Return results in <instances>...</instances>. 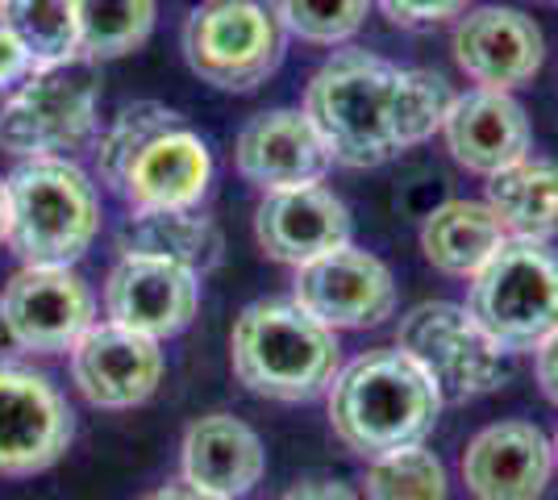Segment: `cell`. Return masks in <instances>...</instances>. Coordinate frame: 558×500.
<instances>
[{"label":"cell","mask_w":558,"mask_h":500,"mask_svg":"<svg viewBox=\"0 0 558 500\" xmlns=\"http://www.w3.org/2000/svg\"><path fill=\"white\" fill-rule=\"evenodd\" d=\"M450 84L372 50H333L304 88V118L338 167H384L442 130Z\"/></svg>","instance_id":"obj_1"},{"label":"cell","mask_w":558,"mask_h":500,"mask_svg":"<svg viewBox=\"0 0 558 500\" xmlns=\"http://www.w3.org/2000/svg\"><path fill=\"white\" fill-rule=\"evenodd\" d=\"M442 413V397L400 346H375L338 367L329 383V426L363 459L421 447Z\"/></svg>","instance_id":"obj_2"},{"label":"cell","mask_w":558,"mask_h":500,"mask_svg":"<svg viewBox=\"0 0 558 500\" xmlns=\"http://www.w3.org/2000/svg\"><path fill=\"white\" fill-rule=\"evenodd\" d=\"M338 333L292 301H255L233 321L230 363L246 392L263 401H313L338 376Z\"/></svg>","instance_id":"obj_3"},{"label":"cell","mask_w":558,"mask_h":500,"mask_svg":"<svg viewBox=\"0 0 558 500\" xmlns=\"http://www.w3.org/2000/svg\"><path fill=\"white\" fill-rule=\"evenodd\" d=\"M9 180V251L25 267H71L100 234L96 184L63 155L22 159Z\"/></svg>","instance_id":"obj_4"},{"label":"cell","mask_w":558,"mask_h":500,"mask_svg":"<svg viewBox=\"0 0 558 500\" xmlns=\"http://www.w3.org/2000/svg\"><path fill=\"white\" fill-rule=\"evenodd\" d=\"M466 313L505 355H525L558 333V255L546 242L505 239L466 292Z\"/></svg>","instance_id":"obj_5"},{"label":"cell","mask_w":558,"mask_h":500,"mask_svg":"<svg viewBox=\"0 0 558 500\" xmlns=\"http://www.w3.org/2000/svg\"><path fill=\"white\" fill-rule=\"evenodd\" d=\"M100 80L96 63L71 59L34 68L0 105V150L13 159H47L93 143Z\"/></svg>","instance_id":"obj_6"},{"label":"cell","mask_w":558,"mask_h":500,"mask_svg":"<svg viewBox=\"0 0 558 500\" xmlns=\"http://www.w3.org/2000/svg\"><path fill=\"white\" fill-rule=\"evenodd\" d=\"M396 346L434 380L442 405H466L509 380V358L480 330L466 305L425 301L400 317Z\"/></svg>","instance_id":"obj_7"},{"label":"cell","mask_w":558,"mask_h":500,"mask_svg":"<svg viewBox=\"0 0 558 500\" xmlns=\"http://www.w3.org/2000/svg\"><path fill=\"white\" fill-rule=\"evenodd\" d=\"M184 59L221 93H251L283 59V25L267 0H201L184 22Z\"/></svg>","instance_id":"obj_8"},{"label":"cell","mask_w":558,"mask_h":500,"mask_svg":"<svg viewBox=\"0 0 558 500\" xmlns=\"http://www.w3.org/2000/svg\"><path fill=\"white\" fill-rule=\"evenodd\" d=\"M75 417L68 397L17 363H0V476H38L68 454Z\"/></svg>","instance_id":"obj_9"},{"label":"cell","mask_w":558,"mask_h":500,"mask_svg":"<svg viewBox=\"0 0 558 500\" xmlns=\"http://www.w3.org/2000/svg\"><path fill=\"white\" fill-rule=\"evenodd\" d=\"M0 309L29 355H63L96 326V296L75 267H25L0 288Z\"/></svg>","instance_id":"obj_10"},{"label":"cell","mask_w":558,"mask_h":500,"mask_svg":"<svg viewBox=\"0 0 558 500\" xmlns=\"http://www.w3.org/2000/svg\"><path fill=\"white\" fill-rule=\"evenodd\" d=\"M292 305H301L308 317H317L329 330H367L379 326L396 309V280L384 263L342 246L322 259L301 263L292 280Z\"/></svg>","instance_id":"obj_11"},{"label":"cell","mask_w":558,"mask_h":500,"mask_svg":"<svg viewBox=\"0 0 558 500\" xmlns=\"http://www.w3.org/2000/svg\"><path fill=\"white\" fill-rule=\"evenodd\" d=\"M196 309H201V276L159 255L121 251V259L105 280L109 321L146 333L155 342L184 333Z\"/></svg>","instance_id":"obj_12"},{"label":"cell","mask_w":558,"mask_h":500,"mask_svg":"<svg viewBox=\"0 0 558 500\" xmlns=\"http://www.w3.org/2000/svg\"><path fill=\"white\" fill-rule=\"evenodd\" d=\"M450 50L459 72L492 93H512L530 84L546 63V38L534 17L509 4H484L454 22Z\"/></svg>","instance_id":"obj_13"},{"label":"cell","mask_w":558,"mask_h":500,"mask_svg":"<svg viewBox=\"0 0 558 500\" xmlns=\"http://www.w3.org/2000/svg\"><path fill=\"white\" fill-rule=\"evenodd\" d=\"M71 355V380L96 408H134L155 397L163 380V351L155 338L117 321H96Z\"/></svg>","instance_id":"obj_14"},{"label":"cell","mask_w":558,"mask_h":500,"mask_svg":"<svg viewBox=\"0 0 558 500\" xmlns=\"http://www.w3.org/2000/svg\"><path fill=\"white\" fill-rule=\"evenodd\" d=\"M213 180V155L201 134H192L184 121L155 134L150 143L134 150L117 180V196L134 209H196L209 192Z\"/></svg>","instance_id":"obj_15"},{"label":"cell","mask_w":558,"mask_h":500,"mask_svg":"<svg viewBox=\"0 0 558 500\" xmlns=\"http://www.w3.org/2000/svg\"><path fill=\"white\" fill-rule=\"evenodd\" d=\"M233 163L246 184L279 192L322 184L333 159H329L322 134L313 130V121L304 118V109H271L242 125L238 146H233Z\"/></svg>","instance_id":"obj_16"},{"label":"cell","mask_w":558,"mask_h":500,"mask_svg":"<svg viewBox=\"0 0 558 500\" xmlns=\"http://www.w3.org/2000/svg\"><path fill=\"white\" fill-rule=\"evenodd\" d=\"M555 476V447L534 422H496L463 451V484L475 500H542Z\"/></svg>","instance_id":"obj_17"},{"label":"cell","mask_w":558,"mask_h":500,"mask_svg":"<svg viewBox=\"0 0 558 500\" xmlns=\"http://www.w3.org/2000/svg\"><path fill=\"white\" fill-rule=\"evenodd\" d=\"M255 239L276 263L301 267L350 246V209L322 184L263 192L255 209Z\"/></svg>","instance_id":"obj_18"},{"label":"cell","mask_w":558,"mask_h":500,"mask_svg":"<svg viewBox=\"0 0 558 500\" xmlns=\"http://www.w3.org/2000/svg\"><path fill=\"white\" fill-rule=\"evenodd\" d=\"M442 138L454 163L475 175H496L509 163L530 155V118L509 93L475 88L450 100L442 121Z\"/></svg>","instance_id":"obj_19"},{"label":"cell","mask_w":558,"mask_h":500,"mask_svg":"<svg viewBox=\"0 0 558 500\" xmlns=\"http://www.w3.org/2000/svg\"><path fill=\"white\" fill-rule=\"evenodd\" d=\"M180 472H184V484L209 497L242 500L246 492H255V484L267 472V451L246 422H238L230 413H209L184 429Z\"/></svg>","instance_id":"obj_20"},{"label":"cell","mask_w":558,"mask_h":500,"mask_svg":"<svg viewBox=\"0 0 558 500\" xmlns=\"http://www.w3.org/2000/svg\"><path fill=\"white\" fill-rule=\"evenodd\" d=\"M505 239L546 242L558 234V163L542 155H525L505 171L488 175L484 196Z\"/></svg>","instance_id":"obj_21"},{"label":"cell","mask_w":558,"mask_h":500,"mask_svg":"<svg viewBox=\"0 0 558 500\" xmlns=\"http://www.w3.org/2000/svg\"><path fill=\"white\" fill-rule=\"evenodd\" d=\"M505 230L484 200H446L421 225V251L429 267L471 280L500 251Z\"/></svg>","instance_id":"obj_22"},{"label":"cell","mask_w":558,"mask_h":500,"mask_svg":"<svg viewBox=\"0 0 558 500\" xmlns=\"http://www.w3.org/2000/svg\"><path fill=\"white\" fill-rule=\"evenodd\" d=\"M125 251H142V255H159L196 271L201 280L221 263L226 239L217 230V221L196 209H150V214H134L125 225Z\"/></svg>","instance_id":"obj_23"},{"label":"cell","mask_w":558,"mask_h":500,"mask_svg":"<svg viewBox=\"0 0 558 500\" xmlns=\"http://www.w3.org/2000/svg\"><path fill=\"white\" fill-rule=\"evenodd\" d=\"M159 17L155 0H75V38L80 59L109 63L146 47Z\"/></svg>","instance_id":"obj_24"},{"label":"cell","mask_w":558,"mask_h":500,"mask_svg":"<svg viewBox=\"0 0 558 500\" xmlns=\"http://www.w3.org/2000/svg\"><path fill=\"white\" fill-rule=\"evenodd\" d=\"M0 25L29 50L34 68H54L80 59L75 0H4Z\"/></svg>","instance_id":"obj_25"},{"label":"cell","mask_w":558,"mask_h":500,"mask_svg":"<svg viewBox=\"0 0 558 500\" xmlns=\"http://www.w3.org/2000/svg\"><path fill=\"white\" fill-rule=\"evenodd\" d=\"M367 500H446V467L434 451L404 447V451L379 454L367 463L363 476Z\"/></svg>","instance_id":"obj_26"},{"label":"cell","mask_w":558,"mask_h":500,"mask_svg":"<svg viewBox=\"0 0 558 500\" xmlns=\"http://www.w3.org/2000/svg\"><path fill=\"white\" fill-rule=\"evenodd\" d=\"M180 113L175 109H167L159 100H138V105H125L117 121L100 134V143H96V171H100V184L109 192H117V180H121V171L125 163L134 159V150L142 143H150L155 134H163L171 125H180Z\"/></svg>","instance_id":"obj_27"},{"label":"cell","mask_w":558,"mask_h":500,"mask_svg":"<svg viewBox=\"0 0 558 500\" xmlns=\"http://www.w3.org/2000/svg\"><path fill=\"white\" fill-rule=\"evenodd\" d=\"M276 13L279 25L288 34H296L301 42L338 47L363 29L372 0H276Z\"/></svg>","instance_id":"obj_28"},{"label":"cell","mask_w":558,"mask_h":500,"mask_svg":"<svg viewBox=\"0 0 558 500\" xmlns=\"http://www.w3.org/2000/svg\"><path fill=\"white\" fill-rule=\"evenodd\" d=\"M384 9V17L404 29H429V25H442L463 17L471 0H372Z\"/></svg>","instance_id":"obj_29"},{"label":"cell","mask_w":558,"mask_h":500,"mask_svg":"<svg viewBox=\"0 0 558 500\" xmlns=\"http://www.w3.org/2000/svg\"><path fill=\"white\" fill-rule=\"evenodd\" d=\"M34 72V59H29V50L0 25V93H13L17 84H22L25 75Z\"/></svg>","instance_id":"obj_30"},{"label":"cell","mask_w":558,"mask_h":500,"mask_svg":"<svg viewBox=\"0 0 558 500\" xmlns=\"http://www.w3.org/2000/svg\"><path fill=\"white\" fill-rule=\"evenodd\" d=\"M279 500H363L350 484L342 479H301L292 484Z\"/></svg>","instance_id":"obj_31"},{"label":"cell","mask_w":558,"mask_h":500,"mask_svg":"<svg viewBox=\"0 0 558 500\" xmlns=\"http://www.w3.org/2000/svg\"><path fill=\"white\" fill-rule=\"evenodd\" d=\"M534 355H537V383H542L546 401H555L558 405V333L550 338V342H542Z\"/></svg>","instance_id":"obj_32"},{"label":"cell","mask_w":558,"mask_h":500,"mask_svg":"<svg viewBox=\"0 0 558 500\" xmlns=\"http://www.w3.org/2000/svg\"><path fill=\"white\" fill-rule=\"evenodd\" d=\"M142 500H217V497H209V492H201V488H192V484H163L159 492H150V497H142Z\"/></svg>","instance_id":"obj_33"},{"label":"cell","mask_w":558,"mask_h":500,"mask_svg":"<svg viewBox=\"0 0 558 500\" xmlns=\"http://www.w3.org/2000/svg\"><path fill=\"white\" fill-rule=\"evenodd\" d=\"M13 355H22V342H17V333H13L9 317L0 309V363H13Z\"/></svg>","instance_id":"obj_34"},{"label":"cell","mask_w":558,"mask_h":500,"mask_svg":"<svg viewBox=\"0 0 558 500\" xmlns=\"http://www.w3.org/2000/svg\"><path fill=\"white\" fill-rule=\"evenodd\" d=\"M9 221H13V205H9V180L0 175V242H9Z\"/></svg>","instance_id":"obj_35"},{"label":"cell","mask_w":558,"mask_h":500,"mask_svg":"<svg viewBox=\"0 0 558 500\" xmlns=\"http://www.w3.org/2000/svg\"><path fill=\"white\" fill-rule=\"evenodd\" d=\"M550 447H555V463H558V434H555V442H550Z\"/></svg>","instance_id":"obj_36"},{"label":"cell","mask_w":558,"mask_h":500,"mask_svg":"<svg viewBox=\"0 0 558 500\" xmlns=\"http://www.w3.org/2000/svg\"><path fill=\"white\" fill-rule=\"evenodd\" d=\"M0 9H4V0H0Z\"/></svg>","instance_id":"obj_37"},{"label":"cell","mask_w":558,"mask_h":500,"mask_svg":"<svg viewBox=\"0 0 558 500\" xmlns=\"http://www.w3.org/2000/svg\"><path fill=\"white\" fill-rule=\"evenodd\" d=\"M550 4H558V0H550Z\"/></svg>","instance_id":"obj_38"}]
</instances>
